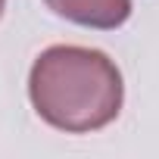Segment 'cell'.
Returning a JSON list of instances; mask_svg holds the SVG:
<instances>
[{"label": "cell", "mask_w": 159, "mask_h": 159, "mask_svg": "<svg viewBox=\"0 0 159 159\" xmlns=\"http://www.w3.org/2000/svg\"><path fill=\"white\" fill-rule=\"evenodd\" d=\"M28 97L34 112L69 134L106 128L125 100L122 72L91 47L59 44L44 50L28 75Z\"/></svg>", "instance_id": "obj_1"}, {"label": "cell", "mask_w": 159, "mask_h": 159, "mask_svg": "<svg viewBox=\"0 0 159 159\" xmlns=\"http://www.w3.org/2000/svg\"><path fill=\"white\" fill-rule=\"evenodd\" d=\"M3 7H7V0H0V16H3Z\"/></svg>", "instance_id": "obj_3"}, {"label": "cell", "mask_w": 159, "mask_h": 159, "mask_svg": "<svg viewBox=\"0 0 159 159\" xmlns=\"http://www.w3.org/2000/svg\"><path fill=\"white\" fill-rule=\"evenodd\" d=\"M44 3L84 28H119L131 16V0H44Z\"/></svg>", "instance_id": "obj_2"}]
</instances>
